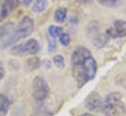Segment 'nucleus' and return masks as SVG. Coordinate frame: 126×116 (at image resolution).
Masks as SVG:
<instances>
[{
  "label": "nucleus",
  "mask_w": 126,
  "mask_h": 116,
  "mask_svg": "<svg viewBox=\"0 0 126 116\" xmlns=\"http://www.w3.org/2000/svg\"><path fill=\"white\" fill-rule=\"evenodd\" d=\"M98 1L100 4L104 6H112L117 2V0H98Z\"/></svg>",
  "instance_id": "f3484780"
},
{
  "label": "nucleus",
  "mask_w": 126,
  "mask_h": 116,
  "mask_svg": "<svg viewBox=\"0 0 126 116\" xmlns=\"http://www.w3.org/2000/svg\"><path fill=\"white\" fill-rule=\"evenodd\" d=\"M66 13H67V11H66L65 8H59V9L55 12L54 20H55L57 23H63V21L65 20Z\"/></svg>",
  "instance_id": "ddd939ff"
},
{
  "label": "nucleus",
  "mask_w": 126,
  "mask_h": 116,
  "mask_svg": "<svg viewBox=\"0 0 126 116\" xmlns=\"http://www.w3.org/2000/svg\"><path fill=\"white\" fill-rule=\"evenodd\" d=\"M5 77V67L4 64L0 61V80H2Z\"/></svg>",
  "instance_id": "a211bd4d"
},
{
  "label": "nucleus",
  "mask_w": 126,
  "mask_h": 116,
  "mask_svg": "<svg viewBox=\"0 0 126 116\" xmlns=\"http://www.w3.org/2000/svg\"><path fill=\"white\" fill-rule=\"evenodd\" d=\"M14 24L13 23H8L0 26V39L9 36L13 31H14Z\"/></svg>",
  "instance_id": "9d476101"
},
{
  "label": "nucleus",
  "mask_w": 126,
  "mask_h": 116,
  "mask_svg": "<svg viewBox=\"0 0 126 116\" xmlns=\"http://www.w3.org/2000/svg\"><path fill=\"white\" fill-rule=\"evenodd\" d=\"M108 36L116 38V37H125L126 36V22L122 20H117L113 23V26L107 30Z\"/></svg>",
  "instance_id": "0eeeda50"
},
{
  "label": "nucleus",
  "mask_w": 126,
  "mask_h": 116,
  "mask_svg": "<svg viewBox=\"0 0 126 116\" xmlns=\"http://www.w3.org/2000/svg\"><path fill=\"white\" fill-rule=\"evenodd\" d=\"M47 0H35L32 6V11L34 13H40L43 12L47 8Z\"/></svg>",
  "instance_id": "9b49d317"
},
{
  "label": "nucleus",
  "mask_w": 126,
  "mask_h": 116,
  "mask_svg": "<svg viewBox=\"0 0 126 116\" xmlns=\"http://www.w3.org/2000/svg\"><path fill=\"white\" fill-rule=\"evenodd\" d=\"M23 2H24L25 4H27V5H29V4L32 2V0H23Z\"/></svg>",
  "instance_id": "412c9836"
},
{
  "label": "nucleus",
  "mask_w": 126,
  "mask_h": 116,
  "mask_svg": "<svg viewBox=\"0 0 126 116\" xmlns=\"http://www.w3.org/2000/svg\"><path fill=\"white\" fill-rule=\"evenodd\" d=\"M26 66L28 68V70L33 71L35 69H37L40 66V60L38 58H30L27 59L26 62Z\"/></svg>",
  "instance_id": "f8f14e48"
},
{
  "label": "nucleus",
  "mask_w": 126,
  "mask_h": 116,
  "mask_svg": "<svg viewBox=\"0 0 126 116\" xmlns=\"http://www.w3.org/2000/svg\"><path fill=\"white\" fill-rule=\"evenodd\" d=\"M102 105H103V99L100 96V94L97 92L91 93L85 101V107L92 112H96V113L101 112Z\"/></svg>",
  "instance_id": "423d86ee"
},
{
  "label": "nucleus",
  "mask_w": 126,
  "mask_h": 116,
  "mask_svg": "<svg viewBox=\"0 0 126 116\" xmlns=\"http://www.w3.org/2000/svg\"><path fill=\"white\" fill-rule=\"evenodd\" d=\"M56 42L55 41H51V40H49V49L52 51V50H54V49H56Z\"/></svg>",
  "instance_id": "6ab92c4d"
},
{
  "label": "nucleus",
  "mask_w": 126,
  "mask_h": 116,
  "mask_svg": "<svg viewBox=\"0 0 126 116\" xmlns=\"http://www.w3.org/2000/svg\"><path fill=\"white\" fill-rule=\"evenodd\" d=\"M11 105V102L8 97L0 95V116H6Z\"/></svg>",
  "instance_id": "1a4fd4ad"
},
{
  "label": "nucleus",
  "mask_w": 126,
  "mask_h": 116,
  "mask_svg": "<svg viewBox=\"0 0 126 116\" xmlns=\"http://www.w3.org/2000/svg\"><path fill=\"white\" fill-rule=\"evenodd\" d=\"M125 111V104L120 93H110L103 100L102 112L106 116H123Z\"/></svg>",
  "instance_id": "f03ea898"
},
{
  "label": "nucleus",
  "mask_w": 126,
  "mask_h": 116,
  "mask_svg": "<svg viewBox=\"0 0 126 116\" xmlns=\"http://www.w3.org/2000/svg\"><path fill=\"white\" fill-rule=\"evenodd\" d=\"M59 39H60V42L61 44L63 46H67L70 42V37L67 33H62L60 36H59Z\"/></svg>",
  "instance_id": "dca6fc26"
},
{
  "label": "nucleus",
  "mask_w": 126,
  "mask_h": 116,
  "mask_svg": "<svg viewBox=\"0 0 126 116\" xmlns=\"http://www.w3.org/2000/svg\"><path fill=\"white\" fill-rule=\"evenodd\" d=\"M39 51V43L35 39H29L22 44H18L12 47L11 53L17 56H30L34 55Z\"/></svg>",
  "instance_id": "39448f33"
},
{
  "label": "nucleus",
  "mask_w": 126,
  "mask_h": 116,
  "mask_svg": "<svg viewBox=\"0 0 126 116\" xmlns=\"http://www.w3.org/2000/svg\"><path fill=\"white\" fill-rule=\"evenodd\" d=\"M48 32L52 37L56 38V37H59L63 33V29L61 27H57V26H50L48 29Z\"/></svg>",
  "instance_id": "4468645a"
},
{
  "label": "nucleus",
  "mask_w": 126,
  "mask_h": 116,
  "mask_svg": "<svg viewBox=\"0 0 126 116\" xmlns=\"http://www.w3.org/2000/svg\"><path fill=\"white\" fill-rule=\"evenodd\" d=\"M72 65V75L79 88L83 87L87 82L92 80L97 73V61L92 56L88 58L73 61Z\"/></svg>",
  "instance_id": "f257e3e1"
},
{
  "label": "nucleus",
  "mask_w": 126,
  "mask_h": 116,
  "mask_svg": "<svg viewBox=\"0 0 126 116\" xmlns=\"http://www.w3.org/2000/svg\"><path fill=\"white\" fill-rule=\"evenodd\" d=\"M20 5L19 0H5L0 11V19H4L9 13L16 10Z\"/></svg>",
  "instance_id": "6e6552de"
},
{
  "label": "nucleus",
  "mask_w": 126,
  "mask_h": 116,
  "mask_svg": "<svg viewBox=\"0 0 126 116\" xmlns=\"http://www.w3.org/2000/svg\"><path fill=\"white\" fill-rule=\"evenodd\" d=\"M33 29H34L33 20L32 18L28 17V16L24 17L20 21L17 29L9 35L8 39L4 42L3 47L5 48V47H8V46H11L13 44H16L21 39L27 38L28 36H30L33 32Z\"/></svg>",
  "instance_id": "7ed1b4c3"
},
{
  "label": "nucleus",
  "mask_w": 126,
  "mask_h": 116,
  "mask_svg": "<svg viewBox=\"0 0 126 116\" xmlns=\"http://www.w3.org/2000/svg\"><path fill=\"white\" fill-rule=\"evenodd\" d=\"M53 62H54V64H55L58 68H63L64 65H65L64 58H63L62 55H56V56L53 58Z\"/></svg>",
  "instance_id": "2eb2a0df"
},
{
  "label": "nucleus",
  "mask_w": 126,
  "mask_h": 116,
  "mask_svg": "<svg viewBox=\"0 0 126 116\" xmlns=\"http://www.w3.org/2000/svg\"><path fill=\"white\" fill-rule=\"evenodd\" d=\"M79 116H97V115L92 114V113H82V114H80Z\"/></svg>",
  "instance_id": "aec40b11"
},
{
  "label": "nucleus",
  "mask_w": 126,
  "mask_h": 116,
  "mask_svg": "<svg viewBox=\"0 0 126 116\" xmlns=\"http://www.w3.org/2000/svg\"><path fill=\"white\" fill-rule=\"evenodd\" d=\"M32 93L33 99L36 102H42L44 101L50 93V88L48 86L45 79L41 76H37L32 81Z\"/></svg>",
  "instance_id": "20e7f679"
}]
</instances>
